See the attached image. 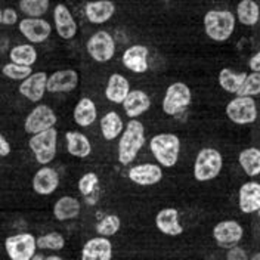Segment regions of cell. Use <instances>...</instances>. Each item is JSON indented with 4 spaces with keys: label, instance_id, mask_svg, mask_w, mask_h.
<instances>
[{
    "label": "cell",
    "instance_id": "e575fe53",
    "mask_svg": "<svg viewBox=\"0 0 260 260\" xmlns=\"http://www.w3.org/2000/svg\"><path fill=\"white\" fill-rule=\"evenodd\" d=\"M121 228V219L117 214H107L96 223V232L102 237H113Z\"/></svg>",
    "mask_w": 260,
    "mask_h": 260
},
{
    "label": "cell",
    "instance_id": "d6a6232c",
    "mask_svg": "<svg viewBox=\"0 0 260 260\" xmlns=\"http://www.w3.org/2000/svg\"><path fill=\"white\" fill-rule=\"evenodd\" d=\"M50 0H19V9L24 15L42 18L49 11Z\"/></svg>",
    "mask_w": 260,
    "mask_h": 260
},
{
    "label": "cell",
    "instance_id": "8d00e7d4",
    "mask_svg": "<svg viewBox=\"0 0 260 260\" xmlns=\"http://www.w3.org/2000/svg\"><path fill=\"white\" fill-rule=\"evenodd\" d=\"M240 96H257L260 95V73L253 71L251 74H247L243 86L237 92Z\"/></svg>",
    "mask_w": 260,
    "mask_h": 260
},
{
    "label": "cell",
    "instance_id": "8fae6325",
    "mask_svg": "<svg viewBox=\"0 0 260 260\" xmlns=\"http://www.w3.org/2000/svg\"><path fill=\"white\" fill-rule=\"evenodd\" d=\"M19 31L31 43H43L46 42L52 32V27L46 19L27 16L19 21Z\"/></svg>",
    "mask_w": 260,
    "mask_h": 260
},
{
    "label": "cell",
    "instance_id": "60d3db41",
    "mask_svg": "<svg viewBox=\"0 0 260 260\" xmlns=\"http://www.w3.org/2000/svg\"><path fill=\"white\" fill-rule=\"evenodd\" d=\"M9 154H11V144L0 133V157H8Z\"/></svg>",
    "mask_w": 260,
    "mask_h": 260
},
{
    "label": "cell",
    "instance_id": "9c48e42d",
    "mask_svg": "<svg viewBox=\"0 0 260 260\" xmlns=\"http://www.w3.org/2000/svg\"><path fill=\"white\" fill-rule=\"evenodd\" d=\"M86 50L93 61L104 64L114 58L115 42L110 32L101 30V31L95 32L93 36H90V39L86 43Z\"/></svg>",
    "mask_w": 260,
    "mask_h": 260
},
{
    "label": "cell",
    "instance_id": "1f68e13d",
    "mask_svg": "<svg viewBox=\"0 0 260 260\" xmlns=\"http://www.w3.org/2000/svg\"><path fill=\"white\" fill-rule=\"evenodd\" d=\"M9 58L12 62L31 67L37 61V50L32 45H18L15 48L11 49Z\"/></svg>",
    "mask_w": 260,
    "mask_h": 260
},
{
    "label": "cell",
    "instance_id": "bcb514c9",
    "mask_svg": "<svg viewBox=\"0 0 260 260\" xmlns=\"http://www.w3.org/2000/svg\"><path fill=\"white\" fill-rule=\"evenodd\" d=\"M257 213H259V217H260V209H259V211H257Z\"/></svg>",
    "mask_w": 260,
    "mask_h": 260
},
{
    "label": "cell",
    "instance_id": "74e56055",
    "mask_svg": "<svg viewBox=\"0 0 260 260\" xmlns=\"http://www.w3.org/2000/svg\"><path fill=\"white\" fill-rule=\"evenodd\" d=\"M98 185H99L98 175L95 172H89V173H84L79 180V191L84 197H90L96 191Z\"/></svg>",
    "mask_w": 260,
    "mask_h": 260
},
{
    "label": "cell",
    "instance_id": "5bb4252c",
    "mask_svg": "<svg viewBox=\"0 0 260 260\" xmlns=\"http://www.w3.org/2000/svg\"><path fill=\"white\" fill-rule=\"evenodd\" d=\"M53 22L58 36L64 40H71L77 34V22L71 11L62 3H58L53 9Z\"/></svg>",
    "mask_w": 260,
    "mask_h": 260
},
{
    "label": "cell",
    "instance_id": "484cf974",
    "mask_svg": "<svg viewBox=\"0 0 260 260\" xmlns=\"http://www.w3.org/2000/svg\"><path fill=\"white\" fill-rule=\"evenodd\" d=\"M80 201L77 198H74V197L65 195V197H61L55 203V206H53V216H55L56 220L65 222V220L76 219L80 214Z\"/></svg>",
    "mask_w": 260,
    "mask_h": 260
},
{
    "label": "cell",
    "instance_id": "9a60e30c",
    "mask_svg": "<svg viewBox=\"0 0 260 260\" xmlns=\"http://www.w3.org/2000/svg\"><path fill=\"white\" fill-rule=\"evenodd\" d=\"M79 74L74 70H61L55 71L48 77L46 89L50 93H67L77 87Z\"/></svg>",
    "mask_w": 260,
    "mask_h": 260
},
{
    "label": "cell",
    "instance_id": "d6986e66",
    "mask_svg": "<svg viewBox=\"0 0 260 260\" xmlns=\"http://www.w3.org/2000/svg\"><path fill=\"white\" fill-rule=\"evenodd\" d=\"M113 257V244L108 237H96L83 245V260H110Z\"/></svg>",
    "mask_w": 260,
    "mask_h": 260
},
{
    "label": "cell",
    "instance_id": "2e32d148",
    "mask_svg": "<svg viewBox=\"0 0 260 260\" xmlns=\"http://www.w3.org/2000/svg\"><path fill=\"white\" fill-rule=\"evenodd\" d=\"M129 179L141 186H151L155 185L158 182H161L162 179V169L157 164H139V166H133L129 170Z\"/></svg>",
    "mask_w": 260,
    "mask_h": 260
},
{
    "label": "cell",
    "instance_id": "7c38bea8",
    "mask_svg": "<svg viewBox=\"0 0 260 260\" xmlns=\"http://www.w3.org/2000/svg\"><path fill=\"white\" fill-rule=\"evenodd\" d=\"M244 229L237 220H223L213 228L214 241L223 248H231L243 240Z\"/></svg>",
    "mask_w": 260,
    "mask_h": 260
},
{
    "label": "cell",
    "instance_id": "ee69618b",
    "mask_svg": "<svg viewBox=\"0 0 260 260\" xmlns=\"http://www.w3.org/2000/svg\"><path fill=\"white\" fill-rule=\"evenodd\" d=\"M251 260H260V253H257V254H253V256H251Z\"/></svg>",
    "mask_w": 260,
    "mask_h": 260
},
{
    "label": "cell",
    "instance_id": "603a6c76",
    "mask_svg": "<svg viewBox=\"0 0 260 260\" xmlns=\"http://www.w3.org/2000/svg\"><path fill=\"white\" fill-rule=\"evenodd\" d=\"M121 105L129 118H138L151 108V98L144 90H130Z\"/></svg>",
    "mask_w": 260,
    "mask_h": 260
},
{
    "label": "cell",
    "instance_id": "d4e9b609",
    "mask_svg": "<svg viewBox=\"0 0 260 260\" xmlns=\"http://www.w3.org/2000/svg\"><path fill=\"white\" fill-rule=\"evenodd\" d=\"M65 141H67V151L73 157L77 158H86L92 152V144L86 135L80 132H67L65 133Z\"/></svg>",
    "mask_w": 260,
    "mask_h": 260
},
{
    "label": "cell",
    "instance_id": "4fadbf2b",
    "mask_svg": "<svg viewBox=\"0 0 260 260\" xmlns=\"http://www.w3.org/2000/svg\"><path fill=\"white\" fill-rule=\"evenodd\" d=\"M46 84H48V74L43 71L32 73L25 80L19 84V93L24 98H27L31 102L42 101L46 93Z\"/></svg>",
    "mask_w": 260,
    "mask_h": 260
},
{
    "label": "cell",
    "instance_id": "f35d334b",
    "mask_svg": "<svg viewBox=\"0 0 260 260\" xmlns=\"http://www.w3.org/2000/svg\"><path fill=\"white\" fill-rule=\"evenodd\" d=\"M226 259L228 260H247L248 259V256H247V253L244 251L243 248H240V247L234 245V247H231V248L228 250Z\"/></svg>",
    "mask_w": 260,
    "mask_h": 260
},
{
    "label": "cell",
    "instance_id": "f546056e",
    "mask_svg": "<svg viewBox=\"0 0 260 260\" xmlns=\"http://www.w3.org/2000/svg\"><path fill=\"white\" fill-rule=\"evenodd\" d=\"M240 166L243 167V170L245 172L247 176H259L260 175V149L259 148H247L240 152L238 157Z\"/></svg>",
    "mask_w": 260,
    "mask_h": 260
},
{
    "label": "cell",
    "instance_id": "8992f818",
    "mask_svg": "<svg viewBox=\"0 0 260 260\" xmlns=\"http://www.w3.org/2000/svg\"><path fill=\"white\" fill-rule=\"evenodd\" d=\"M191 101L192 93L189 86L180 81L173 83L167 87L162 98V111L167 115H178L191 105Z\"/></svg>",
    "mask_w": 260,
    "mask_h": 260
},
{
    "label": "cell",
    "instance_id": "4316f807",
    "mask_svg": "<svg viewBox=\"0 0 260 260\" xmlns=\"http://www.w3.org/2000/svg\"><path fill=\"white\" fill-rule=\"evenodd\" d=\"M73 117H74L76 124H79L80 127L92 126L98 118V110L95 102L90 98H81L74 108Z\"/></svg>",
    "mask_w": 260,
    "mask_h": 260
},
{
    "label": "cell",
    "instance_id": "4dcf8cb0",
    "mask_svg": "<svg viewBox=\"0 0 260 260\" xmlns=\"http://www.w3.org/2000/svg\"><path fill=\"white\" fill-rule=\"evenodd\" d=\"M245 77H247V73H235L229 68H223L219 73V84L223 90H226L228 93L237 95V92L243 86Z\"/></svg>",
    "mask_w": 260,
    "mask_h": 260
},
{
    "label": "cell",
    "instance_id": "ab89813d",
    "mask_svg": "<svg viewBox=\"0 0 260 260\" xmlns=\"http://www.w3.org/2000/svg\"><path fill=\"white\" fill-rule=\"evenodd\" d=\"M16 22H18V14H16L15 9H12V8L5 9L3 11V21H2V24H5V25H14Z\"/></svg>",
    "mask_w": 260,
    "mask_h": 260
},
{
    "label": "cell",
    "instance_id": "e0dca14e",
    "mask_svg": "<svg viewBox=\"0 0 260 260\" xmlns=\"http://www.w3.org/2000/svg\"><path fill=\"white\" fill-rule=\"evenodd\" d=\"M59 186V175L52 167H42L36 172L32 178V189L39 195L53 194Z\"/></svg>",
    "mask_w": 260,
    "mask_h": 260
},
{
    "label": "cell",
    "instance_id": "d590c367",
    "mask_svg": "<svg viewBox=\"0 0 260 260\" xmlns=\"http://www.w3.org/2000/svg\"><path fill=\"white\" fill-rule=\"evenodd\" d=\"M2 73L5 77L11 79V80H25L28 76L32 74L31 67L28 65H21L16 64V62H9V64L3 65L2 68Z\"/></svg>",
    "mask_w": 260,
    "mask_h": 260
},
{
    "label": "cell",
    "instance_id": "f1b7e54d",
    "mask_svg": "<svg viewBox=\"0 0 260 260\" xmlns=\"http://www.w3.org/2000/svg\"><path fill=\"white\" fill-rule=\"evenodd\" d=\"M237 18L245 27H253L259 22L260 8L254 0H241L237 6Z\"/></svg>",
    "mask_w": 260,
    "mask_h": 260
},
{
    "label": "cell",
    "instance_id": "3957f363",
    "mask_svg": "<svg viewBox=\"0 0 260 260\" xmlns=\"http://www.w3.org/2000/svg\"><path fill=\"white\" fill-rule=\"evenodd\" d=\"M235 30V15L231 11H209L204 15V31L214 42H226Z\"/></svg>",
    "mask_w": 260,
    "mask_h": 260
},
{
    "label": "cell",
    "instance_id": "5b68a950",
    "mask_svg": "<svg viewBox=\"0 0 260 260\" xmlns=\"http://www.w3.org/2000/svg\"><path fill=\"white\" fill-rule=\"evenodd\" d=\"M223 166L222 154L214 148H204L197 154L194 162V178L198 182H209L219 176Z\"/></svg>",
    "mask_w": 260,
    "mask_h": 260
},
{
    "label": "cell",
    "instance_id": "ac0fdd59",
    "mask_svg": "<svg viewBox=\"0 0 260 260\" xmlns=\"http://www.w3.org/2000/svg\"><path fill=\"white\" fill-rule=\"evenodd\" d=\"M148 55L149 50L144 45H133L124 50L121 56L123 65L135 74H142L148 71Z\"/></svg>",
    "mask_w": 260,
    "mask_h": 260
},
{
    "label": "cell",
    "instance_id": "7402d4cb",
    "mask_svg": "<svg viewBox=\"0 0 260 260\" xmlns=\"http://www.w3.org/2000/svg\"><path fill=\"white\" fill-rule=\"evenodd\" d=\"M155 225L161 234L169 237H179L183 232V228L179 222V211L173 207L158 211L155 217Z\"/></svg>",
    "mask_w": 260,
    "mask_h": 260
},
{
    "label": "cell",
    "instance_id": "f6af8a7d",
    "mask_svg": "<svg viewBox=\"0 0 260 260\" xmlns=\"http://www.w3.org/2000/svg\"><path fill=\"white\" fill-rule=\"evenodd\" d=\"M2 21H3V11L0 9V24H2Z\"/></svg>",
    "mask_w": 260,
    "mask_h": 260
},
{
    "label": "cell",
    "instance_id": "44dd1931",
    "mask_svg": "<svg viewBox=\"0 0 260 260\" xmlns=\"http://www.w3.org/2000/svg\"><path fill=\"white\" fill-rule=\"evenodd\" d=\"M238 204L243 213H256L260 209V183L259 182H245L240 188Z\"/></svg>",
    "mask_w": 260,
    "mask_h": 260
},
{
    "label": "cell",
    "instance_id": "ba28073f",
    "mask_svg": "<svg viewBox=\"0 0 260 260\" xmlns=\"http://www.w3.org/2000/svg\"><path fill=\"white\" fill-rule=\"evenodd\" d=\"M5 248L12 260H31L37 250V238L30 232L16 234L6 238Z\"/></svg>",
    "mask_w": 260,
    "mask_h": 260
},
{
    "label": "cell",
    "instance_id": "7a4b0ae2",
    "mask_svg": "<svg viewBox=\"0 0 260 260\" xmlns=\"http://www.w3.org/2000/svg\"><path fill=\"white\" fill-rule=\"evenodd\" d=\"M149 149L160 166L170 169L178 164L180 139L175 133H158L149 141Z\"/></svg>",
    "mask_w": 260,
    "mask_h": 260
},
{
    "label": "cell",
    "instance_id": "277c9868",
    "mask_svg": "<svg viewBox=\"0 0 260 260\" xmlns=\"http://www.w3.org/2000/svg\"><path fill=\"white\" fill-rule=\"evenodd\" d=\"M56 145H58V130L55 127L31 135L28 141V146L34 154L36 161L42 166H46L50 161H53L56 155Z\"/></svg>",
    "mask_w": 260,
    "mask_h": 260
},
{
    "label": "cell",
    "instance_id": "6da1fadb",
    "mask_svg": "<svg viewBox=\"0 0 260 260\" xmlns=\"http://www.w3.org/2000/svg\"><path fill=\"white\" fill-rule=\"evenodd\" d=\"M145 145V127L144 124L136 120L130 118L124 130L120 135L118 142V161L123 166H127L133 161L138 152Z\"/></svg>",
    "mask_w": 260,
    "mask_h": 260
},
{
    "label": "cell",
    "instance_id": "52a82bcc",
    "mask_svg": "<svg viewBox=\"0 0 260 260\" xmlns=\"http://www.w3.org/2000/svg\"><path fill=\"white\" fill-rule=\"evenodd\" d=\"M228 118L235 124H251L257 118V107L253 96H238L229 101L226 105Z\"/></svg>",
    "mask_w": 260,
    "mask_h": 260
},
{
    "label": "cell",
    "instance_id": "30bf717a",
    "mask_svg": "<svg viewBox=\"0 0 260 260\" xmlns=\"http://www.w3.org/2000/svg\"><path fill=\"white\" fill-rule=\"evenodd\" d=\"M56 114L48 105H37L31 113L27 115L24 129L30 135L40 133L43 130H48L50 127H55L56 124Z\"/></svg>",
    "mask_w": 260,
    "mask_h": 260
},
{
    "label": "cell",
    "instance_id": "836d02e7",
    "mask_svg": "<svg viewBox=\"0 0 260 260\" xmlns=\"http://www.w3.org/2000/svg\"><path fill=\"white\" fill-rule=\"evenodd\" d=\"M65 245V238L59 232H49L37 238V248L40 250H50V251H59Z\"/></svg>",
    "mask_w": 260,
    "mask_h": 260
},
{
    "label": "cell",
    "instance_id": "ffe728a7",
    "mask_svg": "<svg viewBox=\"0 0 260 260\" xmlns=\"http://www.w3.org/2000/svg\"><path fill=\"white\" fill-rule=\"evenodd\" d=\"M84 14L90 24H105L115 14V5L111 0L87 2L84 6Z\"/></svg>",
    "mask_w": 260,
    "mask_h": 260
},
{
    "label": "cell",
    "instance_id": "7bdbcfd3",
    "mask_svg": "<svg viewBox=\"0 0 260 260\" xmlns=\"http://www.w3.org/2000/svg\"><path fill=\"white\" fill-rule=\"evenodd\" d=\"M46 260H61V257L59 256H48Z\"/></svg>",
    "mask_w": 260,
    "mask_h": 260
},
{
    "label": "cell",
    "instance_id": "cb8c5ba5",
    "mask_svg": "<svg viewBox=\"0 0 260 260\" xmlns=\"http://www.w3.org/2000/svg\"><path fill=\"white\" fill-rule=\"evenodd\" d=\"M129 92L130 83L124 76L115 73V74H113L108 79L107 87H105V96H107V99L110 102H113V104H123V101L129 95Z\"/></svg>",
    "mask_w": 260,
    "mask_h": 260
},
{
    "label": "cell",
    "instance_id": "83f0119b",
    "mask_svg": "<svg viewBox=\"0 0 260 260\" xmlns=\"http://www.w3.org/2000/svg\"><path fill=\"white\" fill-rule=\"evenodd\" d=\"M99 126H101V133H102L104 139H107V141L117 139L121 135V132L124 130L123 120H121L120 114L115 113V111H110V113L105 114L101 118Z\"/></svg>",
    "mask_w": 260,
    "mask_h": 260
},
{
    "label": "cell",
    "instance_id": "b9f144b4",
    "mask_svg": "<svg viewBox=\"0 0 260 260\" xmlns=\"http://www.w3.org/2000/svg\"><path fill=\"white\" fill-rule=\"evenodd\" d=\"M248 67H250V70H251V71L260 73V50L256 53V55H253V56L250 58V61H248Z\"/></svg>",
    "mask_w": 260,
    "mask_h": 260
}]
</instances>
